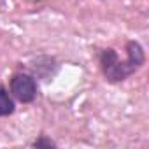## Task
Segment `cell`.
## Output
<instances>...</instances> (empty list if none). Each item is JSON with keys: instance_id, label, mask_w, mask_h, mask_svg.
I'll use <instances>...</instances> for the list:
<instances>
[{"instance_id": "obj_1", "label": "cell", "mask_w": 149, "mask_h": 149, "mask_svg": "<svg viewBox=\"0 0 149 149\" xmlns=\"http://www.w3.org/2000/svg\"><path fill=\"white\" fill-rule=\"evenodd\" d=\"M144 63V51L139 42L132 40L126 44V60L121 61L114 49H104L100 56V65L104 70V76L111 83H118L126 79L130 74H133Z\"/></svg>"}, {"instance_id": "obj_2", "label": "cell", "mask_w": 149, "mask_h": 149, "mask_svg": "<svg viewBox=\"0 0 149 149\" xmlns=\"http://www.w3.org/2000/svg\"><path fill=\"white\" fill-rule=\"evenodd\" d=\"M11 91L19 102H32L37 95V84L26 74H18L11 81Z\"/></svg>"}, {"instance_id": "obj_3", "label": "cell", "mask_w": 149, "mask_h": 149, "mask_svg": "<svg viewBox=\"0 0 149 149\" xmlns=\"http://www.w3.org/2000/svg\"><path fill=\"white\" fill-rule=\"evenodd\" d=\"M14 112V102L9 97V93L0 88V116H9Z\"/></svg>"}, {"instance_id": "obj_4", "label": "cell", "mask_w": 149, "mask_h": 149, "mask_svg": "<svg viewBox=\"0 0 149 149\" xmlns=\"http://www.w3.org/2000/svg\"><path fill=\"white\" fill-rule=\"evenodd\" d=\"M42 146H46V147H54V144H53L51 140H46V139H40V140L35 142V147H42Z\"/></svg>"}]
</instances>
